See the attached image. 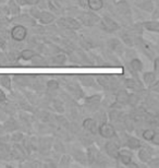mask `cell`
<instances>
[{
	"instance_id": "cell-26",
	"label": "cell",
	"mask_w": 159,
	"mask_h": 168,
	"mask_svg": "<svg viewBox=\"0 0 159 168\" xmlns=\"http://www.w3.org/2000/svg\"><path fill=\"white\" fill-rule=\"evenodd\" d=\"M117 9H118V11H120L121 13L126 14V13H129V11H130V7L126 3V1L121 0V1H119V2L117 3Z\"/></svg>"
},
{
	"instance_id": "cell-31",
	"label": "cell",
	"mask_w": 159,
	"mask_h": 168,
	"mask_svg": "<svg viewBox=\"0 0 159 168\" xmlns=\"http://www.w3.org/2000/svg\"><path fill=\"white\" fill-rule=\"evenodd\" d=\"M101 101V96L100 95H93L91 97H87L85 99V102L87 105H96Z\"/></svg>"
},
{
	"instance_id": "cell-41",
	"label": "cell",
	"mask_w": 159,
	"mask_h": 168,
	"mask_svg": "<svg viewBox=\"0 0 159 168\" xmlns=\"http://www.w3.org/2000/svg\"><path fill=\"white\" fill-rule=\"evenodd\" d=\"M6 62H7L6 57H5V56H2V55H0V65H5Z\"/></svg>"
},
{
	"instance_id": "cell-13",
	"label": "cell",
	"mask_w": 159,
	"mask_h": 168,
	"mask_svg": "<svg viewBox=\"0 0 159 168\" xmlns=\"http://www.w3.org/2000/svg\"><path fill=\"white\" fill-rule=\"evenodd\" d=\"M3 129L7 132H14L19 129V125L17 122L13 118H7L5 120V123H3Z\"/></svg>"
},
{
	"instance_id": "cell-1",
	"label": "cell",
	"mask_w": 159,
	"mask_h": 168,
	"mask_svg": "<svg viewBox=\"0 0 159 168\" xmlns=\"http://www.w3.org/2000/svg\"><path fill=\"white\" fill-rule=\"evenodd\" d=\"M97 133H98L101 138H104V139H108V140L112 139V138H115V134H117V132H115V128L111 125V123H108L107 121L99 123L98 132H97Z\"/></svg>"
},
{
	"instance_id": "cell-33",
	"label": "cell",
	"mask_w": 159,
	"mask_h": 168,
	"mask_svg": "<svg viewBox=\"0 0 159 168\" xmlns=\"http://www.w3.org/2000/svg\"><path fill=\"white\" fill-rule=\"evenodd\" d=\"M15 78L17 79V83H21L22 85H28V82H30V78L28 76H17Z\"/></svg>"
},
{
	"instance_id": "cell-36",
	"label": "cell",
	"mask_w": 159,
	"mask_h": 168,
	"mask_svg": "<svg viewBox=\"0 0 159 168\" xmlns=\"http://www.w3.org/2000/svg\"><path fill=\"white\" fill-rule=\"evenodd\" d=\"M137 102H138V98H137L136 95H135V94H130V97H129V102H127V104H130V105H132V106H135Z\"/></svg>"
},
{
	"instance_id": "cell-40",
	"label": "cell",
	"mask_w": 159,
	"mask_h": 168,
	"mask_svg": "<svg viewBox=\"0 0 159 168\" xmlns=\"http://www.w3.org/2000/svg\"><path fill=\"white\" fill-rule=\"evenodd\" d=\"M158 62H159V59L158 58H155L154 60V72H158Z\"/></svg>"
},
{
	"instance_id": "cell-4",
	"label": "cell",
	"mask_w": 159,
	"mask_h": 168,
	"mask_svg": "<svg viewBox=\"0 0 159 168\" xmlns=\"http://www.w3.org/2000/svg\"><path fill=\"white\" fill-rule=\"evenodd\" d=\"M100 26L107 32H115L120 28V25L115 20H112L111 18H108V16H104L100 20Z\"/></svg>"
},
{
	"instance_id": "cell-2",
	"label": "cell",
	"mask_w": 159,
	"mask_h": 168,
	"mask_svg": "<svg viewBox=\"0 0 159 168\" xmlns=\"http://www.w3.org/2000/svg\"><path fill=\"white\" fill-rule=\"evenodd\" d=\"M28 28L23 24H17L11 28L10 35L11 38L15 42H23L25 38L28 37Z\"/></svg>"
},
{
	"instance_id": "cell-8",
	"label": "cell",
	"mask_w": 159,
	"mask_h": 168,
	"mask_svg": "<svg viewBox=\"0 0 159 168\" xmlns=\"http://www.w3.org/2000/svg\"><path fill=\"white\" fill-rule=\"evenodd\" d=\"M117 159H119L122 165H124V166H130L131 163L133 162V156H132V154L130 151H127V150L121 151L120 150Z\"/></svg>"
},
{
	"instance_id": "cell-5",
	"label": "cell",
	"mask_w": 159,
	"mask_h": 168,
	"mask_svg": "<svg viewBox=\"0 0 159 168\" xmlns=\"http://www.w3.org/2000/svg\"><path fill=\"white\" fill-rule=\"evenodd\" d=\"M105 151H106V153H107L108 156L117 159V158H118V155H119L120 147H119L118 144H115V142L109 141L105 144Z\"/></svg>"
},
{
	"instance_id": "cell-9",
	"label": "cell",
	"mask_w": 159,
	"mask_h": 168,
	"mask_svg": "<svg viewBox=\"0 0 159 168\" xmlns=\"http://www.w3.org/2000/svg\"><path fill=\"white\" fill-rule=\"evenodd\" d=\"M157 82V76L156 72H152V71H147L143 73V83L144 85L147 87H152Z\"/></svg>"
},
{
	"instance_id": "cell-34",
	"label": "cell",
	"mask_w": 159,
	"mask_h": 168,
	"mask_svg": "<svg viewBox=\"0 0 159 168\" xmlns=\"http://www.w3.org/2000/svg\"><path fill=\"white\" fill-rule=\"evenodd\" d=\"M40 12H42V10H40V9H38L37 7H34V5H33V8L30 10V14L33 16L34 19H36V20H37V18L39 16Z\"/></svg>"
},
{
	"instance_id": "cell-38",
	"label": "cell",
	"mask_w": 159,
	"mask_h": 168,
	"mask_svg": "<svg viewBox=\"0 0 159 168\" xmlns=\"http://www.w3.org/2000/svg\"><path fill=\"white\" fill-rule=\"evenodd\" d=\"M7 101V95L3 90L0 88V103H5Z\"/></svg>"
},
{
	"instance_id": "cell-25",
	"label": "cell",
	"mask_w": 159,
	"mask_h": 168,
	"mask_svg": "<svg viewBox=\"0 0 159 168\" xmlns=\"http://www.w3.org/2000/svg\"><path fill=\"white\" fill-rule=\"evenodd\" d=\"M97 82H98L99 84H100V85H101L103 87H108V86H109V84L112 81H111L110 76H104V74H100V76H97Z\"/></svg>"
},
{
	"instance_id": "cell-21",
	"label": "cell",
	"mask_w": 159,
	"mask_h": 168,
	"mask_svg": "<svg viewBox=\"0 0 159 168\" xmlns=\"http://www.w3.org/2000/svg\"><path fill=\"white\" fill-rule=\"evenodd\" d=\"M143 11H145V12H148V13H152L155 9V5H154L153 1L152 0H145V1H143L141 5H138Z\"/></svg>"
},
{
	"instance_id": "cell-16",
	"label": "cell",
	"mask_w": 159,
	"mask_h": 168,
	"mask_svg": "<svg viewBox=\"0 0 159 168\" xmlns=\"http://www.w3.org/2000/svg\"><path fill=\"white\" fill-rule=\"evenodd\" d=\"M125 87L129 90H133V91H141L143 88L142 83L137 81L135 79H126L125 80Z\"/></svg>"
},
{
	"instance_id": "cell-23",
	"label": "cell",
	"mask_w": 159,
	"mask_h": 168,
	"mask_svg": "<svg viewBox=\"0 0 159 168\" xmlns=\"http://www.w3.org/2000/svg\"><path fill=\"white\" fill-rule=\"evenodd\" d=\"M80 82L84 86H92L95 81H94V78L92 76L82 74V76H80Z\"/></svg>"
},
{
	"instance_id": "cell-27",
	"label": "cell",
	"mask_w": 159,
	"mask_h": 168,
	"mask_svg": "<svg viewBox=\"0 0 159 168\" xmlns=\"http://www.w3.org/2000/svg\"><path fill=\"white\" fill-rule=\"evenodd\" d=\"M9 9H10V12L11 14H19L20 13V5H17L14 0H10L9 1Z\"/></svg>"
},
{
	"instance_id": "cell-30",
	"label": "cell",
	"mask_w": 159,
	"mask_h": 168,
	"mask_svg": "<svg viewBox=\"0 0 159 168\" xmlns=\"http://www.w3.org/2000/svg\"><path fill=\"white\" fill-rule=\"evenodd\" d=\"M155 132H156V131L154 130V129H150V128H149V129H145L142 133L143 139H144L145 141H150L152 138H153V136L155 134Z\"/></svg>"
},
{
	"instance_id": "cell-29",
	"label": "cell",
	"mask_w": 159,
	"mask_h": 168,
	"mask_svg": "<svg viewBox=\"0 0 159 168\" xmlns=\"http://www.w3.org/2000/svg\"><path fill=\"white\" fill-rule=\"evenodd\" d=\"M97 154H98V151H96L95 147H89L88 148V156L86 159H88L89 163H92V162L97 159Z\"/></svg>"
},
{
	"instance_id": "cell-17",
	"label": "cell",
	"mask_w": 159,
	"mask_h": 168,
	"mask_svg": "<svg viewBox=\"0 0 159 168\" xmlns=\"http://www.w3.org/2000/svg\"><path fill=\"white\" fill-rule=\"evenodd\" d=\"M126 146L130 150H138L142 146V142L140 139H137L135 136H129L126 140Z\"/></svg>"
},
{
	"instance_id": "cell-14",
	"label": "cell",
	"mask_w": 159,
	"mask_h": 168,
	"mask_svg": "<svg viewBox=\"0 0 159 168\" xmlns=\"http://www.w3.org/2000/svg\"><path fill=\"white\" fill-rule=\"evenodd\" d=\"M142 26L148 31V32H155L157 33L159 31V22L157 20H152V21L143 22Z\"/></svg>"
},
{
	"instance_id": "cell-39",
	"label": "cell",
	"mask_w": 159,
	"mask_h": 168,
	"mask_svg": "<svg viewBox=\"0 0 159 168\" xmlns=\"http://www.w3.org/2000/svg\"><path fill=\"white\" fill-rule=\"evenodd\" d=\"M40 0H25V3L28 5H37Z\"/></svg>"
},
{
	"instance_id": "cell-10",
	"label": "cell",
	"mask_w": 159,
	"mask_h": 168,
	"mask_svg": "<svg viewBox=\"0 0 159 168\" xmlns=\"http://www.w3.org/2000/svg\"><path fill=\"white\" fill-rule=\"evenodd\" d=\"M37 20L40 24H44V25H48L50 23L55 21V16L49 12V11H42L39 16L37 18Z\"/></svg>"
},
{
	"instance_id": "cell-37",
	"label": "cell",
	"mask_w": 159,
	"mask_h": 168,
	"mask_svg": "<svg viewBox=\"0 0 159 168\" xmlns=\"http://www.w3.org/2000/svg\"><path fill=\"white\" fill-rule=\"evenodd\" d=\"M150 142L153 143L154 145H159V133L158 132H155V134L153 136Z\"/></svg>"
},
{
	"instance_id": "cell-35",
	"label": "cell",
	"mask_w": 159,
	"mask_h": 168,
	"mask_svg": "<svg viewBox=\"0 0 159 168\" xmlns=\"http://www.w3.org/2000/svg\"><path fill=\"white\" fill-rule=\"evenodd\" d=\"M54 109H56L58 113H63V104L61 103L60 101H55L54 102Z\"/></svg>"
},
{
	"instance_id": "cell-19",
	"label": "cell",
	"mask_w": 159,
	"mask_h": 168,
	"mask_svg": "<svg viewBox=\"0 0 159 168\" xmlns=\"http://www.w3.org/2000/svg\"><path fill=\"white\" fill-rule=\"evenodd\" d=\"M0 85L3 87V88H6V90H10L11 91V85H12L11 76H8V74L0 76Z\"/></svg>"
},
{
	"instance_id": "cell-24",
	"label": "cell",
	"mask_w": 159,
	"mask_h": 168,
	"mask_svg": "<svg viewBox=\"0 0 159 168\" xmlns=\"http://www.w3.org/2000/svg\"><path fill=\"white\" fill-rule=\"evenodd\" d=\"M31 62H32V65H37V67H42V65H45V63H46V61H45L44 57L43 56H40V55H37L35 54V56H34L32 59L30 60Z\"/></svg>"
},
{
	"instance_id": "cell-28",
	"label": "cell",
	"mask_w": 159,
	"mask_h": 168,
	"mask_svg": "<svg viewBox=\"0 0 159 168\" xmlns=\"http://www.w3.org/2000/svg\"><path fill=\"white\" fill-rule=\"evenodd\" d=\"M59 86H60L59 83L56 80H48L46 83V87L48 91H57V90H59Z\"/></svg>"
},
{
	"instance_id": "cell-3",
	"label": "cell",
	"mask_w": 159,
	"mask_h": 168,
	"mask_svg": "<svg viewBox=\"0 0 159 168\" xmlns=\"http://www.w3.org/2000/svg\"><path fill=\"white\" fill-rule=\"evenodd\" d=\"M58 24L61 27H64L66 30H71V31H75V30L81 28V22H78L76 19H73V18H70V16L59 19Z\"/></svg>"
},
{
	"instance_id": "cell-32",
	"label": "cell",
	"mask_w": 159,
	"mask_h": 168,
	"mask_svg": "<svg viewBox=\"0 0 159 168\" xmlns=\"http://www.w3.org/2000/svg\"><path fill=\"white\" fill-rule=\"evenodd\" d=\"M10 139H11V141L14 142V143H20L21 141H23L24 136H23V133H21V132H14V133H12L11 134Z\"/></svg>"
},
{
	"instance_id": "cell-18",
	"label": "cell",
	"mask_w": 159,
	"mask_h": 168,
	"mask_svg": "<svg viewBox=\"0 0 159 168\" xmlns=\"http://www.w3.org/2000/svg\"><path fill=\"white\" fill-rule=\"evenodd\" d=\"M68 60V57L64 53H60V54H57L55 57H52L51 59V62L55 65H64Z\"/></svg>"
},
{
	"instance_id": "cell-42",
	"label": "cell",
	"mask_w": 159,
	"mask_h": 168,
	"mask_svg": "<svg viewBox=\"0 0 159 168\" xmlns=\"http://www.w3.org/2000/svg\"><path fill=\"white\" fill-rule=\"evenodd\" d=\"M14 1H15V2H17V3L20 5V7H21V5H26V3H25V0H14Z\"/></svg>"
},
{
	"instance_id": "cell-20",
	"label": "cell",
	"mask_w": 159,
	"mask_h": 168,
	"mask_svg": "<svg viewBox=\"0 0 159 168\" xmlns=\"http://www.w3.org/2000/svg\"><path fill=\"white\" fill-rule=\"evenodd\" d=\"M130 67H131L132 70L135 71V72H140V71H142V69H143L142 60L138 59V58H133V59L130 61Z\"/></svg>"
},
{
	"instance_id": "cell-15",
	"label": "cell",
	"mask_w": 159,
	"mask_h": 168,
	"mask_svg": "<svg viewBox=\"0 0 159 168\" xmlns=\"http://www.w3.org/2000/svg\"><path fill=\"white\" fill-rule=\"evenodd\" d=\"M86 5H87L88 9L91 11H99L103 9L104 7V0H87L86 1Z\"/></svg>"
},
{
	"instance_id": "cell-11",
	"label": "cell",
	"mask_w": 159,
	"mask_h": 168,
	"mask_svg": "<svg viewBox=\"0 0 159 168\" xmlns=\"http://www.w3.org/2000/svg\"><path fill=\"white\" fill-rule=\"evenodd\" d=\"M137 156H138V159L144 164H148L152 162L153 159V155L152 153L148 151L147 148H143L142 146L138 148V153H137Z\"/></svg>"
},
{
	"instance_id": "cell-22",
	"label": "cell",
	"mask_w": 159,
	"mask_h": 168,
	"mask_svg": "<svg viewBox=\"0 0 159 168\" xmlns=\"http://www.w3.org/2000/svg\"><path fill=\"white\" fill-rule=\"evenodd\" d=\"M35 51H34L33 49H23L22 51L20 53V58L23 60H25V61H28V60H31L33 58L34 56H35Z\"/></svg>"
},
{
	"instance_id": "cell-6",
	"label": "cell",
	"mask_w": 159,
	"mask_h": 168,
	"mask_svg": "<svg viewBox=\"0 0 159 168\" xmlns=\"http://www.w3.org/2000/svg\"><path fill=\"white\" fill-rule=\"evenodd\" d=\"M83 128L86 131L91 132L92 134H96L98 132V123L93 118H86L83 120Z\"/></svg>"
},
{
	"instance_id": "cell-12",
	"label": "cell",
	"mask_w": 159,
	"mask_h": 168,
	"mask_svg": "<svg viewBox=\"0 0 159 168\" xmlns=\"http://www.w3.org/2000/svg\"><path fill=\"white\" fill-rule=\"evenodd\" d=\"M129 97H130V93L126 90H119L115 98V103L119 104V105H127Z\"/></svg>"
},
{
	"instance_id": "cell-7",
	"label": "cell",
	"mask_w": 159,
	"mask_h": 168,
	"mask_svg": "<svg viewBox=\"0 0 159 168\" xmlns=\"http://www.w3.org/2000/svg\"><path fill=\"white\" fill-rule=\"evenodd\" d=\"M80 20L84 25L86 26H93L97 20V16H95L92 12H83L82 14L80 16Z\"/></svg>"
}]
</instances>
